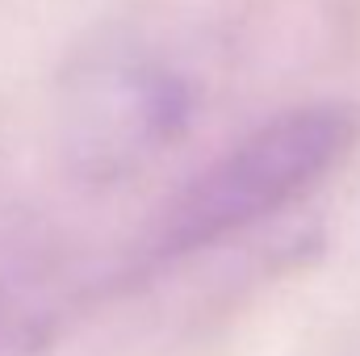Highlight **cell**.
<instances>
[{
	"instance_id": "cell-1",
	"label": "cell",
	"mask_w": 360,
	"mask_h": 356,
	"mask_svg": "<svg viewBox=\"0 0 360 356\" xmlns=\"http://www.w3.org/2000/svg\"><path fill=\"white\" fill-rule=\"evenodd\" d=\"M360 143V109L310 101L260 122L164 205L151 231V265L188 260L310 197Z\"/></svg>"
},
{
	"instance_id": "cell-2",
	"label": "cell",
	"mask_w": 360,
	"mask_h": 356,
	"mask_svg": "<svg viewBox=\"0 0 360 356\" xmlns=\"http://www.w3.org/2000/svg\"><path fill=\"white\" fill-rule=\"evenodd\" d=\"M193 122V84L168 59L113 46L84 55L59 84L55 139L84 184H122L164 160Z\"/></svg>"
},
{
	"instance_id": "cell-3",
	"label": "cell",
	"mask_w": 360,
	"mask_h": 356,
	"mask_svg": "<svg viewBox=\"0 0 360 356\" xmlns=\"http://www.w3.org/2000/svg\"><path fill=\"white\" fill-rule=\"evenodd\" d=\"M21 336H25L21 319H17V314H13V310H8V306L0 302V356L8 352V348H13V344L21 340Z\"/></svg>"
}]
</instances>
